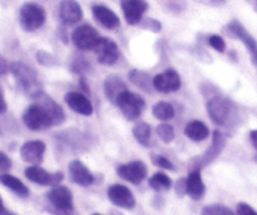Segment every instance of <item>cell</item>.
<instances>
[{
	"mask_svg": "<svg viewBox=\"0 0 257 215\" xmlns=\"http://www.w3.org/2000/svg\"><path fill=\"white\" fill-rule=\"evenodd\" d=\"M247 2H248V3L251 4L252 9H253V11L257 13V0H247Z\"/></svg>",
	"mask_w": 257,
	"mask_h": 215,
	"instance_id": "cell-45",
	"label": "cell"
},
{
	"mask_svg": "<svg viewBox=\"0 0 257 215\" xmlns=\"http://www.w3.org/2000/svg\"><path fill=\"white\" fill-rule=\"evenodd\" d=\"M11 71V64L3 56H0V76H6Z\"/></svg>",
	"mask_w": 257,
	"mask_h": 215,
	"instance_id": "cell-39",
	"label": "cell"
},
{
	"mask_svg": "<svg viewBox=\"0 0 257 215\" xmlns=\"http://www.w3.org/2000/svg\"><path fill=\"white\" fill-rule=\"evenodd\" d=\"M87 68H88V63L82 58L77 59L72 66V69L75 73H82V72H85Z\"/></svg>",
	"mask_w": 257,
	"mask_h": 215,
	"instance_id": "cell-38",
	"label": "cell"
},
{
	"mask_svg": "<svg viewBox=\"0 0 257 215\" xmlns=\"http://www.w3.org/2000/svg\"><path fill=\"white\" fill-rule=\"evenodd\" d=\"M184 133L188 138H190L192 141H199L206 140L209 136V128L207 127V125L204 122L199 120H193L190 122H188L184 127Z\"/></svg>",
	"mask_w": 257,
	"mask_h": 215,
	"instance_id": "cell-24",
	"label": "cell"
},
{
	"mask_svg": "<svg viewBox=\"0 0 257 215\" xmlns=\"http://www.w3.org/2000/svg\"><path fill=\"white\" fill-rule=\"evenodd\" d=\"M139 26L142 27V28L153 32V33H158V32H160V29H162V23H160L159 21H157V19L153 18L143 19L139 23Z\"/></svg>",
	"mask_w": 257,
	"mask_h": 215,
	"instance_id": "cell-34",
	"label": "cell"
},
{
	"mask_svg": "<svg viewBox=\"0 0 257 215\" xmlns=\"http://www.w3.org/2000/svg\"><path fill=\"white\" fill-rule=\"evenodd\" d=\"M152 161H153V164L155 165V166H159V167H162V169H164V170H169V171H173V170H175L173 162L170 161L169 159H167V157L162 156V155L153 154L152 155Z\"/></svg>",
	"mask_w": 257,
	"mask_h": 215,
	"instance_id": "cell-32",
	"label": "cell"
},
{
	"mask_svg": "<svg viewBox=\"0 0 257 215\" xmlns=\"http://www.w3.org/2000/svg\"><path fill=\"white\" fill-rule=\"evenodd\" d=\"M34 100H36L38 103H41V105L46 108L47 112H48L49 116H51L53 126L61 125V123L64 122V120H66L64 111L62 110L61 106H59L53 98H51L49 96H47L46 93L42 92L39 93L37 97H34Z\"/></svg>",
	"mask_w": 257,
	"mask_h": 215,
	"instance_id": "cell-22",
	"label": "cell"
},
{
	"mask_svg": "<svg viewBox=\"0 0 257 215\" xmlns=\"http://www.w3.org/2000/svg\"><path fill=\"white\" fill-rule=\"evenodd\" d=\"M224 31H226V34L229 38L238 39L243 43L247 52H248L251 62L254 66H257V41L251 36V33H248V31L243 27V24L237 21V19H233V21L227 24Z\"/></svg>",
	"mask_w": 257,
	"mask_h": 215,
	"instance_id": "cell-5",
	"label": "cell"
},
{
	"mask_svg": "<svg viewBox=\"0 0 257 215\" xmlns=\"http://www.w3.org/2000/svg\"><path fill=\"white\" fill-rule=\"evenodd\" d=\"M24 175L34 184L42 186H57L63 180V174L61 171L48 172L39 165H32L24 170Z\"/></svg>",
	"mask_w": 257,
	"mask_h": 215,
	"instance_id": "cell-8",
	"label": "cell"
},
{
	"mask_svg": "<svg viewBox=\"0 0 257 215\" xmlns=\"http://www.w3.org/2000/svg\"><path fill=\"white\" fill-rule=\"evenodd\" d=\"M224 146H226V136L221 131H214L213 136H212L211 146L206 150L203 156L199 157L198 161H197L196 169H202V167L212 164L222 154Z\"/></svg>",
	"mask_w": 257,
	"mask_h": 215,
	"instance_id": "cell-15",
	"label": "cell"
},
{
	"mask_svg": "<svg viewBox=\"0 0 257 215\" xmlns=\"http://www.w3.org/2000/svg\"><path fill=\"white\" fill-rule=\"evenodd\" d=\"M0 182L6 187H8L11 191H13L14 194L18 195L19 197H28L29 194H31L28 186L22 180L13 176V175L8 174V172L0 175Z\"/></svg>",
	"mask_w": 257,
	"mask_h": 215,
	"instance_id": "cell-25",
	"label": "cell"
},
{
	"mask_svg": "<svg viewBox=\"0 0 257 215\" xmlns=\"http://www.w3.org/2000/svg\"><path fill=\"white\" fill-rule=\"evenodd\" d=\"M157 133L160 140L165 143H170L175 137L174 128L169 123H160L157 127Z\"/></svg>",
	"mask_w": 257,
	"mask_h": 215,
	"instance_id": "cell-30",
	"label": "cell"
},
{
	"mask_svg": "<svg viewBox=\"0 0 257 215\" xmlns=\"http://www.w3.org/2000/svg\"><path fill=\"white\" fill-rule=\"evenodd\" d=\"M237 215H257V211L246 202H239L237 205Z\"/></svg>",
	"mask_w": 257,
	"mask_h": 215,
	"instance_id": "cell-37",
	"label": "cell"
},
{
	"mask_svg": "<svg viewBox=\"0 0 257 215\" xmlns=\"http://www.w3.org/2000/svg\"><path fill=\"white\" fill-rule=\"evenodd\" d=\"M175 191H177V194L180 195V196L187 194V189H185V179L178 180L177 184H175Z\"/></svg>",
	"mask_w": 257,
	"mask_h": 215,
	"instance_id": "cell-40",
	"label": "cell"
},
{
	"mask_svg": "<svg viewBox=\"0 0 257 215\" xmlns=\"http://www.w3.org/2000/svg\"><path fill=\"white\" fill-rule=\"evenodd\" d=\"M209 118L218 126L233 125L238 117V108L231 98L223 95H216L207 102Z\"/></svg>",
	"mask_w": 257,
	"mask_h": 215,
	"instance_id": "cell-1",
	"label": "cell"
},
{
	"mask_svg": "<svg viewBox=\"0 0 257 215\" xmlns=\"http://www.w3.org/2000/svg\"><path fill=\"white\" fill-rule=\"evenodd\" d=\"M12 169V160L9 159L8 155L0 151V175L6 174Z\"/></svg>",
	"mask_w": 257,
	"mask_h": 215,
	"instance_id": "cell-36",
	"label": "cell"
},
{
	"mask_svg": "<svg viewBox=\"0 0 257 215\" xmlns=\"http://www.w3.org/2000/svg\"><path fill=\"white\" fill-rule=\"evenodd\" d=\"M107 197L113 205H116L118 207H122V209H134L135 205H137V200H135L134 194L125 185H111L107 189Z\"/></svg>",
	"mask_w": 257,
	"mask_h": 215,
	"instance_id": "cell-12",
	"label": "cell"
},
{
	"mask_svg": "<svg viewBox=\"0 0 257 215\" xmlns=\"http://www.w3.org/2000/svg\"><path fill=\"white\" fill-rule=\"evenodd\" d=\"M185 189L190 199L201 200L206 194V185L202 179L201 169H194L185 179Z\"/></svg>",
	"mask_w": 257,
	"mask_h": 215,
	"instance_id": "cell-20",
	"label": "cell"
},
{
	"mask_svg": "<svg viewBox=\"0 0 257 215\" xmlns=\"http://www.w3.org/2000/svg\"><path fill=\"white\" fill-rule=\"evenodd\" d=\"M23 122L29 130L41 131L53 126L52 118L46 108L41 103L36 102L34 105L29 106L23 113Z\"/></svg>",
	"mask_w": 257,
	"mask_h": 215,
	"instance_id": "cell-7",
	"label": "cell"
},
{
	"mask_svg": "<svg viewBox=\"0 0 257 215\" xmlns=\"http://www.w3.org/2000/svg\"><path fill=\"white\" fill-rule=\"evenodd\" d=\"M64 102L76 113L82 116H91L93 113V106L90 98L82 92L71 91L64 95Z\"/></svg>",
	"mask_w": 257,
	"mask_h": 215,
	"instance_id": "cell-18",
	"label": "cell"
},
{
	"mask_svg": "<svg viewBox=\"0 0 257 215\" xmlns=\"http://www.w3.org/2000/svg\"><path fill=\"white\" fill-rule=\"evenodd\" d=\"M58 14L64 26H75L82 21L83 11L76 0H62L59 3Z\"/></svg>",
	"mask_w": 257,
	"mask_h": 215,
	"instance_id": "cell-16",
	"label": "cell"
},
{
	"mask_svg": "<svg viewBox=\"0 0 257 215\" xmlns=\"http://www.w3.org/2000/svg\"><path fill=\"white\" fill-rule=\"evenodd\" d=\"M80 86L83 88V91H85L86 93H90V88H88L87 82H86V78L83 77L80 78Z\"/></svg>",
	"mask_w": 257,
	"mask_h": 215,
	"instance_id": "cell-43",
	"label": "cell"
},
{
	"mask_svg": "<svg viewBox=\"0 0 257 215\" xmlns=\"http://www.w3.org/2000/svg\"><path fill=\"white\" fill-rule=\"evenodd\" d=\"M249 140L252 142V146L257 150V130H252L249 132Z\"/></svg>",
	"mask_w": 257,
	"mask_h": 215,
	"instance_id": "cell-42",
	"label": "cell"
},
{
	"mask_svg": "<svg viewBox=\"0 0 257 215\" xmlns=\"http://www.w3.org/2000/svg\"><path fill=\"white\" fill-rule=\"evenodd\" d=\"M37 61L42 64V66H53L56 64V58L52 54L47 53L44 51L37 52Z\"/></svg>",
	"mask_w": 257,
	"mask_h": 215,
	"instance_id": "cell-35",
	"label": "cell"
},
{
	"mask_svg": "<svg viewBox=\"0 0 257 215\" xmlns=\"http://www.w3.org/2000/svg\"><path fill=\"white\" fill-rule=\"evenodd\" d=\"M148 8L147 0H121V9L128 26H138Z\"/></svg>",
	"mask_w": 257,
	"mask_h": 215,
	"instance_id": "cell-14",
	"label": "cell"
},
{
	"mask_svg": "<svg viewBox=\"0 0 257 215\" xmlns=\"http://www.w3.org/2000/svg\"><path fill=\"white\" fill-rule=\"evenodd\" d=\"M153 116L159 121H169L175 116V110L169 102L160 101L153 106Z\"/></svg>",
	"mask_w": 257,
	"mask_h": 215,
	"instance_id": "cell-28",
	"label": "cell"
},
{
	"mask_svg": "<svg viewBox=\"0 0 257 215\" xmlns=\"http://www.w3.org/2000/svg\"><path fill=\"white\" fill-rule=\"evenodd\" d=\"M7 207H6V205H4V201H3V199H2V196H0V215H3L4 212L7 211Z\"/></svg>",
	"mask_w": 257,
	"mask_h": 215,
	"instance_id": "cell-44",
	"label": "cell"
},
{
	"mask_svg": "<svg viewBox=\"0 0 257 215\" xmlns=\"http://www.w3.org/2000/svg\"><path fill=\"white\" fill-rule=\"evenodd\" d=\"M46 23V11L34 3H26L19 11V24L26 32H36Z\"/></svg>",
	"mask_w": 257,
	"mask_h": 215,
	"instance_id": "cell-4",
	"label": "cell"
},
{
	"mask_svg": "<svg viewBox=\"0 0 257 215\" xmlns=\"http://www.w3.org/2000/svg\"><path fill=\"white\" fill-rule=\"evenodd\" d=\"M92 215H101V214H97V212H96V214H92Z\"/></svg>",
	"mask_w": 257,
	"mask_h": 215,
	"instance_id": "cell-48",
	"label": "cell"
},
{
	"mask_svg": "<svg viewBox=\"0 0 257 215\" xmlns=\"http://www.w3.org/2000/svg\"><path fill=\"white\" fill-rule=\"evenodd\" d=\"M122 115L125 116L127 120L134 121L142 116L143 111L145 108V101L140 95L134 92H130L126 90L122 95L118 97L117 103H116Z\"/></svg>",
	"mask_w": 257,
	"mask_h": 215,
	"instance_id": "cell-6",
	"label": "cell"
},
{
	"mask_svg": "<svg viewBox=\"0 0 257 215\" xmlns=\"http://www.w3.org/2000/svg\"><path fill=\"white\" fill-rule=\"evenodd\" d=\"M7 108H8V106H7V102H6V98H4L3 93H2V91H0V115H3V113L7 112Z\"/></svg>",
	"mask_w": 257,
	"mask_h": 215,
	"instance_id": "cell-41",
	"label": "cell"
},
{
	"mask_svg": "<svg viewBox=\"0 0 257 215\" xmlns=\"http://www.w3.org/2000/svg\"><path fill=\"white\" fill-rule=\"evenodd\" d=\"M93 51H95L96 57H97L98 63L103 64V66H112V64H115L117 62L118 56H120L115 42L112 39L102 38V37H100Z\"/></svg>",
	"mask_w": 257,
	"mask_h": 215,
	"instance_id": "cell-13",
	"label": "cell"
},
{
	"mask_svg": "<svg viewBox=\"0 0 257 215\" xmlns=\"http://www.w3.org/2000/svg\"><path fill=\"white\" fill-rule=\"evenodd\" d=\"M172 179L164 172H155L149 179V186L157 192H164L172 187Z\"/></svg>",
	"mask_w": 257,
	"mask_h": 215,
	"instance_id": "cell-27",
	"label": "cell"
},
{
	"mask_svg": "<svg viewBox=\"0 0 257 215\" xmlns=\"http://www.w3.org/2000/svg\"><path fill=\"white\" fill-rule=\"evenodd\" d=\"M47 200L51 204L52 212L54 215H75L73 207V195L66 186H53L47 192Z\"/></svg>",
	"mask_w": 257,
	"mask_h": 215,
	"instance_id": "cell-3",
	"label": "cell"
},
{
	"mask_svg": "<svg viewBox=\"0 0 257 215\" xmlns=\"http://www.w3.org/2000/svg\"><path fill=\"white\" fill-rule=\"evenodd\" d=\"M117 175L125 181L138 185L147 179L148 167L142 160H135L127 164L120 165L117 167Z\"/></svg>",
	"mask_w": 257,
	"mask_h": 215,
	"instance_id": "cell-11",
	"label": "cell"
},
{
	"mask_svg": "<svg viewBox=\"0 0 257 215\" xmlns=\"http://www.w3.org/2000/svg\"><path fill=\"white\" fill-rule=\"evenodd\" d=\"M153 87L160 93L177 92L182 87V80L175 69H165L153 78Z\"/></svg>",
	"mask_w": 257,
	"mask_h": 215,
	"instance_id": "cell-9",
	"label": "cell"
},
{
	"mask_svg": "<svg viewBox=\"0 0 257 215\" xmlns=\"http://www.w3.org/2000/svg\"><path fill=\"white\" fill-rule=\"evenodd\" d=\"M46 152V143L41 140L27 141L21 147V156L23 161L32 165L42 164Z\"/></svg>",
	"mask_w": 257,
	"mask_h": 215,
	"instance_id": "cell-17",
	"label": "cell"
},
{
	"mask_svg": "<svg viewBox=\"0 0 257 215\" xmlns=\"http://www.w3.org/2000/svg\"><path fill=\"white\" fill-rule=\"evenodd\" d=\"M70 177L75 184L80 186H90L95 182V176L87 166L80 160H73L68 165Z\"/></svg>",
	"mask_w": 257,
	"mask_h": 215,
	"instance_id": "cell-19",
	"label": "cell"
},
{
	"mask_svg": "<svg viewBox=\"0 0 257 215\" xmlns=\"http://www.w3.org/2000/svg\"><path fill=\"white\" fill-rule=\"evenodd\" d=\"M212 3L217 4V6H221V4H224L226 3V0H211Z\"/></svg>",
	"mask_w": 257,
	"mask_h": 215,
	"instance_id": "cell-46",
	"label": "cell"
},
{
	"mask_svg": "<svg viewBox=\"0 0 257 215\" xmlns=\"http://www.w3.org/2000/svg\"><path fill=\"white\" fill-rule=\"evenodd\" d=\"M3 215H17L16 214V212H13V211H11V210H7V211L6 212H4V214Z\"/></svg>",
	"mask_w": 257,
	"mask_h": 215,
	"instance_id": "cell-47",
	"label": "cell"
},
{
	"mask_svg": "<svg viewBox=\"0 0 257 215\" xmlns=\"http://www.w3.org/2000/svg\"><path fill=\"white\" fill-rule=\"evenodd\" d=\"M92 14L96 22H98L103 28L108 29V31H113V29L120 27V19H118V17L116 16L115 12L111 11L107 7L98 6V4L97 6H93Z\"/></svg>",
	"mask_w": 257,
	"mask_h": 215,
	"instance_id": "cell-21",
	"label": "cell"
},
{
	"mask_svg": "<svg viewBox=\"0 0 257 215\" xmlns=\"http://www.w3.org/2000/svg\"><path fill=\"white\" fill-rule=\"evenodd\" d=\"M256 160H257V156H256Z\"/></svg>",
	"mask_w": 257,
	"mask_h": 215,
	"instance_id": "cell-49",
	"label": "cell"
},
{
	"mask_svg": "<svg viewBox=\"0 0 257 215\" xmlns=\"http://www.w3.org/2000/svg\"><path fill=\"white\" fill-rule=\"evenodd\" d=\"M100 39L97 31L88 24L77 27L72 33V43L80 51H91Z\"/></svg>",
	"mask_w": 257,
	"mask_h": 215,
	"instance_id": "cell-10",
	"label": "cell"
},
{
	"mask_svg": "<svg viewBox=\"0 0 257 215\" xmlns=\"http://www.w3.org/2000/svg\"><path fill=\"white\" fill-rule=\"evenodd\" d=\"M133 135L142 146L148 147L150 145V138H152V127L149 123L139 122L133 127Z\"/></svg>",
	"mask_w": 257,
	"mask_h": 215,
	"instance_id": "cell-26",
	"label": "cell"
},
{
	"mask_svg": "<svg viewBox=\"0 0 257 215\" xmlns=\"http://www.w3.org/2000/svg\"><path fill=\"white\" fill-rule=\"evenodd\" d=\"M208 44L214 49V51L219 52V53H223L226 51V42L218 34H212L208 37Z\"/></svg>",
	"mask_w": 257,
	"mask_h": 215,
	"instance_id": "cell-33",
	"label": "cell"
},
{
	"mask_svg": "<svg viewBox=\"0 0 257 215\" xmlns=\"http://www.w3.org/2000/svg\"><path fill=\"white\" fill-rule=\"evenodd\" d=\"M201 215H236L229 207L221 204L207 205L203 207Z\"/></svg>",
	"mask_w": 257,
	"mask_h": 215,
	"instance_id": "cell-31",
	"label": "cell"
},
{
	"mask_svg": "<svg viewBox=\"0 0 257 215\" xmlns=\"http://www.w3.org/2000/svg\"><path fill=\"white\" fill-rule=\"evenodd\" d=\"M128 80L132 81L135 86H138L142 90L148 91L149 92L153 87V78L149 77L147 72L143 71H138V69H134V71L130 72V75H128Z\"/></svg>",
	"mask_w": 257,
	"mask_h": 215,
	"instance_id": "cell-29",
	"label": "cell"
},
{
	"mask_svg": "<svg viewBox=\"0 0 257 215\" xmlns=\"http://www.w3.org/2000/svg\"><path fill=\"white\" fill-rule=\"evenodd\" d=\"M126 90L127 88H126L125 82L117 76H110V77L106 78L105 83H103V92H105L106 98L115 106L117 103L118 97Z\"/></svg>",
	"mask_w": 257,
	"mask_h": 215,
	"instance_id": "cell-23",
	"label": "cell"
},
{
	"mask_svg": "<svg viewBox=\"0 0 257 215\" xmlns=\"http://www.w3.org/2000/svg\"><path fill=\"white\" fill-rule=\"evenodd\" d=\"M11 72L13 77L16 78L17 85L32 98L37 97L39 93L43 92L38 81V76L32 67L27 66L22 62H13L11 63Z\"/></svg>",
	"mask_w": 257,
	"mask_h": 215,
	"instance_id": "cell-2",
	"label": "cell"
}]
</instances>
